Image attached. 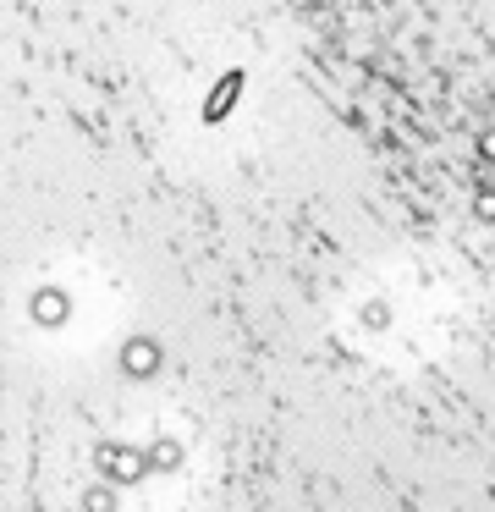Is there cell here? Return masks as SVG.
Wrapping results in <instances>:
<instances>
[{
	"label": "cell",
	"instance_id": "6",
	"mask_svg": "<svg viewBox=\"0 0 495 512\" xmlns=\"http://www.w3.org/2000/svg\"><path fill=\"white\" fill-rule=\"evenodd\" d=\"M479 215H484V221H495V182H484V193H479Z\"/></svg>",
	"mask_w": 495,
	"mask_h": 512
},
{
	"label": "cell",
	"instance_id": "2",
	"mask_svg": "<svg viewBox=\"0 0 495 512\" xmlns=\"http://www.w3.org/2000/svg\"><path fill=\"white\" fill-rule=\"evenodd\" d=\"M154 369H160V342H154V336H132V342L121 347V375L143 380V375H154Z\"/></svg>",
	"mask_w": 495,
	"mask_h": 512
},
{
	"label": "cell",
	"instance_id": "1",
	"mask_svg": "<svg viewBox=\"0 0 495 512\" xmlns=\"http://www.w3.org/2000/svg\"><path fill=\"white\" fill-rule=\"evenodd\" d=\"M99 474L110 479V485H138L143 474H149V457L138 452V446H121V441H110V446H99Z\"/></svg>",
	"mask_w": 495,
	"mask_h": 512
},
{
	"label": "cell",
	"instance_id": "5",
	"mask_svg": "<svg viewBox=\"0 0 495 512\" xmlns=\"http://www.w3.org/2000/svg\"><path fill=\"white\" fill-rule=\"evenodd\" d=\"M83 507H88V512H116V485H94V490L83 496Z\"/></svg>",
	"mask_w": 495,
	"mask_h": 512
},
{
	"label": "cell",
	"instance_id": "3",
	"mask_svg": "<svg viewBox=\"0 0 495 512\" xmlns=\"http://www.w3.org/2000/svg\"><path fill=\"white\" fill-rule=\"evenodd\" d=\"M28 309H33V320H39V325H66L72 303H66V292H61V287H39Z\"/></svg>",
	"mask_w": 495,
	"mask_h": 512
},
{
	"label": "cell",
	"instance_id": "7",
	"mask_svg": "<svg viewBox=\"0 0 495 512\" xmlns=\"http://www.w3.org/2000/svg\"><path fill=\"white\" fill-rule=\"evenodd\" d=\"M479 160H490V166H495V127H484V133H479Z\"/></svg>",
	"mask_w": 495,
	"mask_h": 512
},
{
	"label": "cell",
	"instance_id": "4",
	"mask_svg": "<svg viewBox=\"0 0 495 512\" xmlns=\"http://www.w3.org/2000/svg\"><path fill=\"white\" fill-rule=\"evenodd\" d=\"M143 457H149V468H182V446H176V441L143 446Z\"/></svg>",
	"mask_w": 495,
	"mask_h": 512
}]
</instances>
